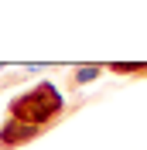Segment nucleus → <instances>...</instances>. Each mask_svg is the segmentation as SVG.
I'll return each mask as SVG.
<instances>
[{
  "mask_svg": "<svg viewBox=\"0 0 147 150\" xmlns=\"http://www.w3.org/2000/svg\"><path fill=\"white\" fill-rule=\"evenodd\" d=\"M62 112H65V99H62V92L55 89V82L31 85L28 92L14 96L10 106H7V116H10V120L31 123V126H38V130H45L48 123H55Z\"/></svg>",
  "mask_w": 147,
  "mask_h": 150,
  "instance_id": "obj_1",
  "label": "nucleus"
},
{
  "mask_svg": "<svg viewBox=\"0 0 147 150\" xmlns=\"http://www.w3.org/2000/svg\"><path fill=\"white\" fill-rule=\"evenodd\" d=\"M110 72L113 75H137V62H113Z\"/></svg>",
  "mask_w": 147,
  "mask_h": 150,
  "instance_id": "obj_4",
  "label": "nucleus"
},
{
  "mask_svg": "<svg viewBox=\"0 0 147 150\" xmlns=\"http://www.w3.org/2000/svg\"><path fill=\"white\" fill-rule=\"evenodd\" d=\"M41 137V130L38 126H31V123H21V120H4V126H0V150H17L24 147V143L38 140Z\"/></svg>",
  "mask_w": 147,
  "mask_h": 150,
  "instance_id": "obj_2",
  "label": "nucleus"
},
{
  "mask_svg": "<svg viewBox=\"0 0 147 150\" xmlns=\"http://www.w3.org/2000/svg\"><path fill=\"white\" fill-rule=\"evenodd\" d=\"M24 72H31V75H38V72H45V65H38V62H31V65H24Z\"/></svg>",
  "mask_w": 147,
  "mask_h": 150,
  "instance_id": "obj_5",
  "label": "nucleus"
},
{
  "mask_svg": "<svg viewBox=\"0 0 147 150\" xmlns=\"http://www.w3.org/2000/svg\"><path fill=\"white\" fill-rule=\"evenodd\" d=\"M137 79H147V62H144V65L137 62Z\"/></svg>",
  "mask_w": 147,
  "mask_h": 150,
  "instance_id": "obj_6",
  "label": "nucleus"
},
{
  "mask_svg": "<svg viewBox=\"0 0 147 150\" xmlns=\"http://www.w3.org/2000/svg\"><path fill=\"white\" fill-rule=\"evenodd\" d=\"M0 75H4V65H0Z\"/></svg>",
  "mask_w": 147,
  "mask_h": 150,
  "instance_id": "obj_7",
  "label": "nucleus"
},
{
  "mask_svg": "<svg viewBox=\"0 0 147 150\" xmlns=\"http://www.w3.org/2000/svg\"><path fill=\"white\" fill-rule=\"evenodd\" d=\"M99 75H103V65H75V68H72V89L96 82Z\"/></svg>",
  "mask_w": 147,
  "mask_h": 150,
  "instance_id": "obj_3",
  "label": "nucleus"
}]
</instances>
